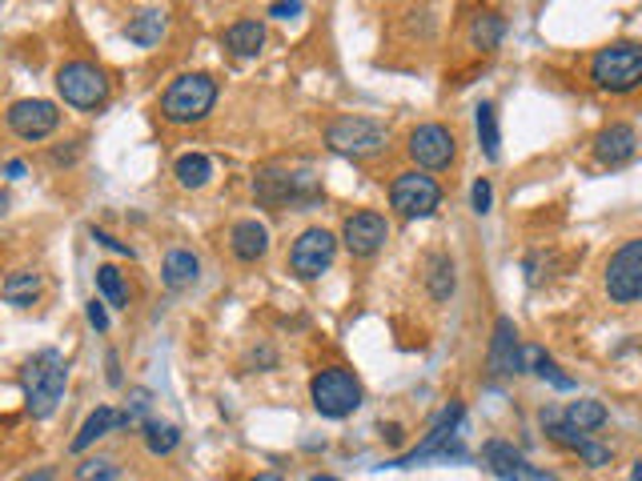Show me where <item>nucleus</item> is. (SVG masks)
<instances>
[{
  "label": "nucleus",
  "mask_w": 642,
  "mask_h": 481,
  "mask_svg": "<svg viewBox=\"0 0 642 481\" xmlns=\"http://www.w3.org/2000/svg\"><path fill=\"white\" fill-rule=\"evenodd\" d=\"M64 386H69V361H64L61 349L32 354L29 366H24V409L37 421L53 418L64 398Z\"/></svg>",
  "instance_id": "f257e3e1"
},
{
  "label": "nucleus",
  "mask_w": 642,
  "mask_h": 481,
  "mask_svg": "<svg viewBox=\"0 0 642 481\" xmlns=\"http://www.w3.org/2000/svg\"><path fill=\"white\" fill-rule=\"evenodd\" d=\"M462 418H466V409L462 401H450V406L438 413V421L430 426V433L414 446L410 453H401V458H394L390 465L394 470H410V465H421V461H466L470 453H466V446L458 438V429H462Z\"/></svg>",
  "instance_id": "f03ea898"
},
{
  "label": "nucleus",
  "mask_w": 642,
  "mask_h": 481,
  "mask_svg": "<svg viewBox=\"0 0 642 481\" xmlns=\"http://www.w3.org/2000/svg\"><path fill=\"white\" fill-rule=\"evenodd\" d=\"M217 105V81L210 73H185L161 93V116L169 125H197Z\"/></svg>",
  "instance_id": "7ed1b4c3"
},
{
  "label": "nucleus",
  "mask_w": 642,
  "mask_h": 481,
  "mask_svg": "<svg viewBox=\"0 0 642 481\" xmlns=\"http://www.w3.org/2000/svg\"><path fill=\"white\" fill-rule=\"evenodd\" d=\"M590 81L599 84L602 93H634L642 84V44L614 41L599 49L590 61Z\"/></svg>",
  "instance_id": "20e7f679"
},
{
  "label": "nucleus",
  "mask_w": 642,
  "mask_h": 481,
  "mask_svg": "<svg viewBox=\"0 0 642 481\" xmlns=\"http://www.w3.org/2000/svg\"><path fill=\"white\" fill-rule=\"evenodd\" d=\"M326 145L334 153H342V157L366 161L390 149V129L374 121V116H337L334 125L326 129Z\"/></svg>",
  "instance_id": "39448f33"
},
{
  "label": "nucleus",
  "mask_w": 642,
  "mask_h": 481,
  "mask_svg": "<svg viewBox=\"0 0 642 481\" xmlns=\"http://www.w3.org/2000/svg\"><path fill=\"white\" fill-rule=\"evenodd\" d=\"M309 398H314V409L322 418L342 421V418H349V413H358L366 393H361V381L349 373V369L329 366V369H322V373H314Z\"/></svg>",
  "instance_id": "423d86ee"
},
{
  "label": "nucleus",
  "mask_w": 642,
  "mask_h": 481,
  "mask_svg": "<svg viewBox=\"0 0 642 481\" xmlns=\"http://www.w3.org/2000/svg\"><path fill=\"white\" fill-rule=\"evenodd\" d=\"M57 93H61L64 105L73 109H101L113 93V84H109L105 69H96L93 61H64L57 69Z\"/></svg>",
  "instance_id": "0eeeda50"
},
{
  "label": "nucleus",
  "mask_w": 642,
  "mask_h": 481,
  "mask_svg": "<svg viewBox=\"0 0 642 481\" xmlns=\"http://www.w3.org/2000/svg\"><path fill=\"white\" fill-rule=\"evenodd\" d=\"M607 297L614 305H634L642 301V237L626 240L619 253H611L607 273H602Z\"/></svg>",
  "instance_id": "6e6552de"
},
{
  "label": "nucleus",
  "mask_w": 642,
  "mask_h": 481,
  "mask_svg": "<svg viewBox=\"0 0 642 481\" xmlns=\"http://www.w3.org/2000/svg\"><path fill=\"white\" fill-rule=\"evenodd\" d=\"M390 205L401 213L406 221H418V217H434L438 205H442V185L418 168L410 173H398L390 185Z\"/></svg>",
  "instance_id": "1a4fd4ad"
},
{
  "label": "nucleus",
  "mask_w": 642,
  "mask_h": 481,
  "mask_svg": "<svg viewBox=\"0 0 642 481\" xmlns=\"http://www.w3.org/2000/svg\"><path fill=\"white\" fill-rule=\"evenodd\" d=\"M253 193L262 205L269 209H282V205H314L317 185L309 177H297V173H282V168H262L253 177Z\"/></svg>",
  "instance_id": "9d476101"
},
{
  "label": "nucleus",
  "mask_w": 642,
  "mask_h": 481,
  "mask_svg": "<svg viewBox=\"0 0 642 481\" xmlns=\"http://www.w3.org/2000/svg\"><path fill=\"white\" fill-rule=\"evenodd\" d=\"M334 257H337V237L329 229H322V225H314V229H306L294 240L289 269H294L302 282H317V277L334 265Z\"/></svg>",
  "instance_id": "9b49d317"
},
{
  "label": "nucleus",
  "mask_w": 642,
  "mask_h": 481,
  "mask_svg": "<svg viewBox=\"0 0 642 481\" xmlns=\"http://www.w3.org/2000/svg\"><path fill=\"white\" fill-rule=\"evenodd\" d=\"M390 240V221L374 209L349 213L346 225H342V245H346L354 257H374Z\"/></svg>",
  "instance_id": "f8f14e48"
},
{
  "label": "nucleus",
  "mask_w": 642,
  "mask_h": 481,
  "mask_svg": "<svg viewBox=\"0 0 642 481\" xmlns=\"http://www.w3.org/2000/svg\"><path fill=\"white\" fill-rule=\"evenodd\" d=\"M542 426H547V433L559 446H567V450H574L582 461H587L590 470H602V465H611V458H614V450L611 446H602V441H594L590 433H579V429H570L567 421H562V413L559 409H542Z\"/></svg>",
  "instance_id": "ddd939ff"
},
{
  "label": "nucleus",
  "mask_w": 642,
  "mask_h": 481,
  "mask_svg": "<svg viewBox=\"0 0 642 481\" xmlns=\"http://www.w3.org/2000/svg\"><path fill=\"white\" fill-rule=\"evenodd\" d=\"M406 153H410V161L418 168H450L454 153H458V145H454V133L446 125H418L410 133V145H406Z\"/></svg>",
  "instance_id": "4468645a"
},
{
  "label": "nucleus",
  "mask_w": 642,
  "mask_h": 481,
  "mask_svg": "<svg viewBox=\"0 0 642 481\" xmlns=\"http://www.w3.org/2000/svg\"><path fill=\"white\" fill-rule=\"evenodd\" d=\"M61 125V113H57L53 101H41V96H32V101H17L9 109V129L21 141H44L49 133H57Z\"/></svg>",
  "instance_id": "2eb2a0df"
},
{
  "label": "nucleus",
  "mask_w": 642,
  "mask_h": 481,
  "mask_svg": "<svg viewBox=\"0 0 642 481\" xmlns=\"http://www.w3.org/2000/svg\"><path fill=\"white\" fill-rule=\"evenodd\" d=\"M482 461H486V470L495 473L498 481H559L554 473L530 465V461L522 458L514 446H506V441H486Z\"/></svg>",
  "instance_id": "dca6fc26"
},
{
  "label": "nucleus",
  "mask_w": 642,
  "mask_h": 481,
  "mask_svg": "<svg viewBox=\"0 0 642 481\" xmlns=\"http://www.w3.org/2000/svg\"><path fill=\"white\" fill-rule=\"evenodd\" d=\"M527 369V357H522V341H518V329L510 317H498L495 321V341H490V373L495 377H514Z\"/></svg>",
  "instance_id": "f3484780"
},
{
  "label": "nucleus",
  "mask_w": 642,
  "mask_h": 481,
  "mask_svg": "<svg viewBox=\"0 0 642 481\" xmlns=\"http://www.w3.org/2000/svg\"><path fill=\"white\" fill-rule=\"evenodd\" d=\"M634 153H639V133L626 121H614V125H607L594 136V161L607 168L626 165V161H634Z\"/></svg>",
  "instance_id": "a211bd4d"
},
{
  "label": "nucleus",
  "mask_w": 642,
  "mask_h": 481,
  "mask_svg": "<svg viewBox=\"0 0 642 481\" xmlns=\"http://www.w3.org/2000/svg\"><path fill=\"white\" fill-rule=\"evenodd\" d=\"M230 249L245 265L262 262L265 253H269V229H265L262 221H237L230 229Z\"/></svg>",
  "instance_id": "6ab92c4d"
},
{
  "label": "nucleus",
  "mask_w": 642,
  "mask_h": 481,
  "mask_svg": "<svg viewBox=\"0 0 642 481\" xmlns=\"http://www.w3.org/2000/svg\"><path fill=\"white\" fill-rule=\"evenodd\" d=\"M116 426H121V413H116L113 406H96L93 413L84 418V426L77 429V438H73V446H69V450H73V453H84V450H89V446H93V441H101V438H105V433H113Z\"/></svg>",
  "instance_id": "aec40b11"
},
{
  "label": "nucleus",
  "mask_w": 642,
  "mask_h": 481,
  "mask_svg": "<svg viewBox=\"0 0 642 481\" xmlns=\"http://www.w3.org/2000/svg\"><path fill=\"white\" fill-rule=\"evenodd\" d=\"M265 44V24L262 21H233L230 29H225V49H230L233 57H257Z\"/></svg>",
  "instance_id": "412c9836"
},
{
  "label": "nucleus",
  "mask_w": 642,
  "mask_h": 481,
  "mask_svg": "<svg viewBox=\"0 0 642 481\" xmlns=\"http://www.w3.org/2000/svg\"><path fill=\"white\" fill-rule=\"evenodd\" d=\"M125 37L137 49H153V44L165 37V9H141L137 17H129Z\"/></svg>",
  "instance_id": "4be33fe9"
},
{
  "label": "nucleus",
  "mask_w": 642,
  "mask_h": 481,
  "mask_svg": "<svg viewBox=\"0 0 642 481\" xmlns=\"http://www.w3.org/2000/svg\"><path fill=\"white\" fill-rule=\"evenodd\" d=\"M201 273V262L193 257L190 249H169L165 253V265H161V282L169 285V289H185V285L197 282Z\"/></svg>",
  "instance_id": "5701e85b"
},
{
  "label": "nucleus",
  "mask_w": 642,
  "mask_h": 481,
  "mask_svg": "<svg viewBox=\"0 0 642 481\" xmlns=\"http://www.w3.org/2000/svg\"><path fill=\"white\" fill-rule=\"evenodd\" d=\"M607 406L602 401H594V398H582V401H570L567 406V413H562V421H567L570 429H579V433H594V429H602L607 426Z\"/></svg>",
  "instance_id": "b1692460"
},
{
  "label": "nucleus",
  "mask_w": 642,
  "mask_h": 481,
  "mask_svg": "<svg viewBox=\"0 0 642 481\" xmlns=\"http://www.w3.org/2000/svg\"><path fill=\"white\" fill-rule=\"evenodd\" d=\"M0 297L9 305H17V309H29V305H37V297H41V277L37 273H12L9 282L0 285Z\"/></svg>",
  "instance_id": "393cba45"
},
{
  "label": "nucleus",
  "mask_w": 642,
  "mask_h": 481,
  "mask_svg": "<svg viewBox=\"0 0 642 481\" xmlns=\"http://www.w3.org/2000/svg\"><path fill=\"white\" fill-rule=\"evenodd\" d=\"M522 357H527V369H534V373L542 377V381H550L554 389H562V393H570V389H574V377L562 373L559 361H554L550 354H542L538 346H527V349H522Z\"/></svg>",
  "instance_id": "a878e982"
},
{
  "label": "nucleus",
  "mask_w": 642,
  "mask_h": 481,
  "mask_svg": "<svg viewBox=\"0 0 642 481\" xmlns=\"http://www.w3.org/2000/svg\"><path fill=\"white\" fill-rule=\"evenodd\" d=\"M173 177L181 181V188H205L213 177V161L205 157V153H185V157H177V165H173Z\"/></svg>",
  "instance_id": "bb28decb"
},
{
  "label": "nucleus",
  "mask_w": 642,
  "mask_h": 481,
  "mask_svg": "<svg viewBox=\"0 0 642 481\" xmlns=\"http://www.w3.org/2000/svg\"><path fill=\"white\" fill-rule=\"evenodd\" d=\"M502 32H506V21L495 9H486V12H478L475 24H470V44L482 49V53H490V49L502 44Z\"/></svg>",
  "instance_id": "cd10ccee"
},
{
  "label": "nucleus",
  "mask_w": 642,
  "mask_h": 481,
  "mask_svg": "<svg viewBox=\"0 0 642 481\" xmlns=\"http://www.w3.org/2000/svg\"><path fill=\"white\" fill-rule=\"evenodd\" d=\"M475 125H478V141H482V153L490 161H498L502 157V136H498V113H495V105L490 101H482V105L475 109Z\"/></svg>",
  "instance_id": "c85d7f7f"
},
{
  "label": "nucleus",
  "mask_w": 642,
  "mask_h": 481,
  "mask_svg": "<svg viewBox=\"0 0 642 481\" xmlns=\"http://www.w3.org/2000/svg\"><path fill=\"white\" fill-rule=\"evenodd\" d=\"M96 289H101L105 305H113V309H129V285H125V277H121L116 265H96Z\"/></svg>",
  "instance_id": "c756f323"
},
{
  "label": "nucleus",
  "mask_w": 642,
  "mask_h": 481,
  "mask_svg": "<svg viewBox=\"0 0 642 481\" xmlns=\"http://www.w3.org/2000/svg\"><path fill=\"white\" fill-rule=\"evenodd\" d=\"M145 446L153 458H169V453L181 446V429L169 426V421H149L145 426Z\"/></svg>",
  "instance_id": "7c9ffc66"
},
{
  "label": "nucleus",
  "mask_w": 642,
  "mask_h": 481,
  "mask_svg": "<svg viewBox=\"0 0 642 481\" xmlns=\"http://www.w3.org/2000/svg\"><path fill=\"white\" fill-rule=\"evenodd\" d=\"M430 294L438 301H446L454 294V262H446V257H434L430 262Z\"/></svg>",
  "instance_id": "2f4dec72"
},
{
  "label": "nucleus",
  "mask_w": 642,
  "mask_h": 481,
  "mask_svg": "<svg viewBox=\"0 0 642 481\" xmlns=\"http://www.w3.org/2000/svg\"><path fill=\"white\" fill-rule=\"evenodd\" d=\"M116 478H121V470L109 458H84L77 465V481H116Z\"/></svg>",
  "instance_id": "473e14b6"
},
{
  "label": "nucleus",
  "mask_w": 642,
  "mask_h": 481,
  "mask_svg": "<svg viewBox=\"0 0 642 481\" xmlns=\"http://www.w3.org/2000/svg\"><path fill=\"white\" fill-rule=\"evenodd\" d=\"M149 406H153V398H149L145 389H133V406H125V413H121V426L125 429H145L149 426Z\"/></svg>",
  "instance_id": "72a5a7b5"
},
{
  "label": "nucleus",
  "mask_w": 642,
  "mask_h": 481,
  "mask_svg": "<svg viewBox=\"0 0 642 481\" xmlns=\"http://www.w3.org/2000/svg\"><path fill=\"white\" fill-rule=\"evenodd\" d=\"M470 205H475V213H490V205H495V185L490 181H475V188H470Z\"/></svg>",
  "instance_id": "f704fd0d"
},
{
  "label": "nucleus",
  "mask_w": 642,
  "mask_h": 481,
  "mask_svg": "<svg viewBox=\"0 0 642 481\" xmlns=\"http://www.w3.org/2000/svg\"><path fill=\"white\" fill-rule=\"evenodd\" d=\"M89 233H93V240H96V245H105V249L121 253V257H133V249H129L125 240H116V237H113V233H105V229H96V225H93V229H89Z\"/></svg>",
  "instance_id": "c9c22d12"
},
{
  "label": "nucleus",
  "mask_w": 642,
  "mask_h": 481,
  "mask_svg": "<svg viewBox=\"0 0 642 481\" xmlns=\"http://www.w3.org/2000/svg\"><path fill=\"white\" fill-rule=\"evenodd\" d=\"M84 314H89V325H93L96 334H105V329H109V309H105V301H96V297H93Z\"/></svg>",
  "instance_id": "e433bc0d"
},
{
  "label": "nucleus",
  "mask_w": 642,
  "mask_h": 481,
  "mask_svg": "<svg viewBox=\"0 0 642 481\" xmlns=\"http://www.w3.org/2000/svg\"><path fill=\"white\" fill-rule=\"evenodd\" d=\"M302 9H306V4H269V17L289 21V17H302Z\"/></svg>",
  "instance_id": "4c0bfd02"
},
{
  "label": "nucleus",
  "mask_w": 642,
  "mask_h": 481,
  "mask_svg": "<svg viewBox=\"0 0 642 481\" xmlns=\"http://www.w3.org/2000/svg\"><path fill=\"white\" fill-rule=\"evenodd\" d=\"M4 177L21 181L24 177V161H9V165H4Z\"/></svg>",
  "instance_id": "58836bf2"
},
{
  "label": "nucleus",
  "mask_w": 642,
  "mask_h": 481,
  "mask_svg": "<svg viewBox=\"0 0 642 481\" xmlns=\"http://www.w3.org/2000/svg\"><path fill=\"white\" fill-rule=\"evenodd\" d=\"M21 481H53V470H41V473H29V478Z\"/></svg>",
  "instance_id": "ea45409f"
},
{
  "label": "nucleus",
  "mask_w": 642,
  "mask_h": 481,
  "mask_svg": "<svg viewBox=\"0 0 642 481\" xmlns=\"http://www.w3.org/2000/svg\"><path fill=\"white\" fill-rule=\"evenodd\" d=\"M0 213H9V193L0 188Z\"/></svg>",
  "instance_id": "a19ab883"
},
{
  "label": "nucleus",
  "mask_w": 642,
  "mask_h": 481,
  "mask_svg": "<svg viewBox=\"0 0 642 481\" xmlns=\"http://www.w3.org/2000/svg\"><path fill=\"white\" fill-rule=\"evenodd\" d=\"M253 481H285V478H277V473H257Z\"/></svg>",
  "instance_id": "79ce46f5"
},
{
  "label": "nucleus",
  "mask_w": 642,
  "mask_h": 481,
  "mask_svg": "<svg viewBox=\"0 0 642 481\" xmlns=\"http://www.w3.org/2000/svg\"><path fill=\"white\" fill-rule=\"evenodd\" d=\"M631 481H642V461L634 465V473H631Z\"/></svg>",
  "instance_id": "37998d69"
},
{
  "label": "nucleus",
  "mask_w": 642,
  "mask_h": 481,
  "mask_svg": "<svg viewBox=\"0 0 642 481\" xmlns=\"http://www.w3.org/2000/svg\"><path fill=\"white\" fill-rule=\"evenodd\" d=\"M314 481H337V478H329V473H317V478Z\"/></svg>",
  "instance_id": "c03bdc74"
}]
</instances>
